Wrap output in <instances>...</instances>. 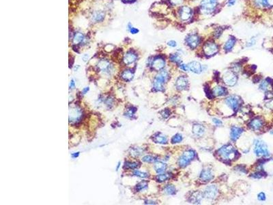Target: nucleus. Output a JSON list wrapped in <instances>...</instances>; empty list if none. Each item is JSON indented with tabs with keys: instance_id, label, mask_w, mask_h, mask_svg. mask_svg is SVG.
Listing matches in <instances>:
<instances>
[{
	"instance_id": "nucleus-1",
	"label": "nucleus",
	"mask_w": 273,
	"mask_h": 205,
	"mask_svg": "<svg viewBox=\"0 0 273 205\" xmlns=\"http://www.w3.org/2000/svg\"><path fill=\"white\" fill-rule=\"evenodd\" d=\"M217 154L221 159L227 161L233 160L237 157L238 153L234 148L230 144L223 146L218 150Z\"/></svg>"
},
{
	"instance_id": "nucleus-2",
	"label": "nucleus",
	"mask_w": 273,
	"mask_h": 205,
	"mask_svg": "<svg viewBox=\"0 0 273 205\" xmlns=\"http://www.w3.org/2000/svg\"><path fill=\"white\" fill-rule=\"evenodd\" d=\"M169 73L166 70H163L156 76L153 83V88L155 91H163L164 84L169 79Z\"/></svg>"
},
{
	"instance_id": "nucleus-3",
	"label": "nucleus",
	"mask_w": 273,
	"mask_h": 205,
	"mask_svg": "<svg viewBox=\"0 0 273 205\" xmlns=\"http://www.w3.org/2000/svg\"><path fill=\"white\" fill-rule=\"evenodd\" d=\"M255 148L254 153L257 157H269L270 153L268 150L267 146L264 141L260 140H256L254 142Z\"/></svg>"
},
{
	"instance_id": "nucleus-4",
	"label": "nucleus",
	"mask_w": 273,
	"mask_h": 205,
	"mask_svg": "<svg viewBox=\"0 0 273 205\" xmlns=\"http://www.w3.org/2000/svg\"><path fill=\"white\" fill-rule=\"evenodd\" d=\"M195 152L192 150H186L179 158L178 165L180 167L185 168L189 163L195 157Z\"/></svg>"
},
{
	"instance_id": "nucleus-5",
	"label": "nucleus",
	"mask_w": 273,
	"mask_h": 205,
	"mask_svg": "<svg viewBox=\"0 0 273 205\" xmlns=\"http://www.w3.org/2000/svg\"><path fill=\"white\" fill-rule=\"evenodd\" d=\"M217 0H202L201 3V10L204 14H210L214 10Z\"/></svg>"
},
{
	"instance_id": "nucleus-6",
	"label": "nucleus",
	"mask_w": 273,
	"mask_h": 205,
	"mask_svg": "<svg viewBox=\"0 0 273 205\" xmlns=\"http://www.w3.org/2000/svg\"><path fill=\"white\" fill-rule=\"evenodd\" d=\"M83 117V111L81 108L74 107L69 110V122L71 123H77L81 121Z\"/></svg>"
},
{
	"instance_id": "nucleus-7",
	"label": "nucleus",
	"mask_w": 273,
	"mask_h": 205,
	"mask_svg": "<svg viewBox=\"0 0 273 205\" xmlns=\"http://www.w3.org/2000/svg\"><path fill=\"white\" fill-rule=\"evenodd\" d=\"M225 103L233 111H237L241 105V99L236 95H232L225 99Z\"/></svg>"
},
{
	"instance_id": "nucleus-8",
	"label": "nucleus",
	"mask_w": 273,
	"mask_h": 205,
	"mask_svg": "<svg viewBox=\"0 0 273 205\" xmlns=\"http://www.w3.org/2000/svg\"><path fill=\"white\" fill-rule=\"evenodd\" d=\"M204 53L207 56H212L218 52L219 48L215 43L208 41L204 46Z\"/></svg>"
},
{
	"instance_id": "nucleus-9",
	"label": "nucleus",
	"mask_w": 273,
	"mask_h": 205,
	"mask_svg": "<svg viewBox=\"0 0 273 205\" xmlns=\"http://www.w3.org/2000/svg\"><path fill=\"white\" fill-rule=\"evenodd\" d=\"M223 81L226 85L229 86H233L236 84L237 82V76L235 74L234 71H226L223 75Z\"/></svg>"
},
{
	"instance_id": "nucleus-10",
	"label": "nucleus",
	"mask_w": 273,
	"mask_h": 205,
	"mask_svg": "<svg viewBox=\"0 0 273 205\" xmlns=\"http://www.w3.org/2000/svg\"><path fill=\"white\" fill-rule=\"evenodd\" d=\"M219 194V190L217 187L214 185H211L207 187L204 192V196L207 199L213 200L216 198Z\"/></svg>"
},
{
	"instance_id": "nucleus-11",
	"label": "nucleus",
	"mask_w": 273,
	"mask_h": 205,
	"mask_svg": "<svg viewBox=\"0 0 273 205\" xmlns=\"http://www.w3.org/2000/svg\"><path fill=\"white\" fill-rule=\"evenodd\" d=\"M187 45L191 49L196 48L200 43V38L196 34H191L187 36L186 39Z\"/></svg>"
},
{
	"instance_id": "nucleus-12",
	"label": "nucleus",
	"mask_w": 273,
	"mask_h": 205,
	"mask_svg": "<svg viewBox=\"0 0 273 205\" xmlns=\"http://www.w3.org/2000/svg\"><path fill=\"white\" fill-rule=\"evenodd\" d=\"M180 16L182 21H188L191 18L192 11L191 8L186 6H182L179 12Z\"/></svg>"
},
{
	"instance_id": "nucleus-13",
	"label": "nucleus",
	"mask_w": 273,
	"mask_h": 205,
	"mask_svg": "<svg viewBox=\"0 0 273 205\" xmlns=\"http://www.w3.org/2000/svg\"><path fill=\"white\" fill-rule=\"evenodd\" d=\"M97 68L100 72L103 73H109L112 70V67L107 60H101L98 63Z\"/></svg>"
},
{
	"instance_id": "nucleus-14",
	"label": "nucleus",
	"mask_w": 273,
	"mask_h": 205,
	"mask_svg": "<svg viewBox=\"0 0 273 205\" xmlns=\"http://www.w3.org/2000/svg\"><path fill=\"white\" fill-rule=\"evenodd\" d=\"M165 60L161 57H157L154 59L152 62V67L154 70L159 71L161 70L165 66Z\"/></svg>"
},
{
	"instance_id": "nucleus-15",
	"label": "nucleus",
	"mask_w": 273,
	"mask_h": 205,
	"mask_svg": "<svg viewBox=\"0 0 273 205\" xmlns=\"http://www.w3.org/2000/svg\"><path fill=\"white\" fill-rule=\"evenodd\" d=\"M248 126L252 130L258 131H260L264 126V122L260 118H255L250 122Z\"/></svg>"
},
{
	"instance_id": "nucleus-16",
	"label": "nucleus",
	"mask_w": 273,
	"mask_h": 205,
	"mask_svg": "<svg viewBox=\"0 0 273 205\" xmlns=\"http://www.w3.org/2000/svg\"><path fill=\"white\" fill-rule=\"evenodd\" d=\"M214 175L213 174L211 170H210L209 168H206L201 171L200 174V179L201 181L204 182H208L210 180H211L213 179Z\"/></svg>"
},
{
	"instance_id": "nucleus-17",
	"label": "nucleus",
	"mask_w": 273,
	"mask_h": 205,
	"mask_svg": "<svg viewBox=\"0 0 273 205\" xmlns=\"http://www.w3.org/2000/svg\"><path fill=\"white\" fill-rule=\"evenodd\" d=\"M137 59V55H136L133 51H128V53H126V55H124L123 61L125 64H131L135 62Z\"/></svg>"
},
{
	"instance_id": "nucleus-18",
	"label": "nucleus",
	"mask_w": 273,
	"mask_h": 205,
	"mask_svg": "<svg viewBox=\"0 0 273 205\" xmlns=\"http://www.w3.org/2000/svg\"><path fill=\"white\" fill-rule=\"evenodd\" d=\"M188 68L189 70L191 72L196 73V74H199L202 71V67L200 63L197 62V61H192L188 64Z\"/></svg>"
},
{
	"instance_id": "nucleus-19",
	"label": "nucleus",
	"mask_w": 273,
	"mask_h": 205,
	"mask_svg": "<svg viewBox=\"0 0 273 205\" xmlns=\"http://www.w3.org/2000/svg\"><path fill=\"white\" fill-rule=\"evenodd\" d=\"M188 85V80L185 77L181 76L178 78L175 82V87L179 90H183L186 89Z\"/></svg>"
},
{
	"instance_id": "nucleus-20",
	"label": "nucleus",
	"mask_w": 273,
	"mask_h": 205,
	"mask_svg": "<svg viewBox=\"0 0 273 205\" xmlns=\"http://www.w3.org/2000/svg\"><path fill=\"white\" fill-rule=\"evenodd\" d=\"M243 133V129L238 126H233L231 129L230 137L233 141H236Z\"/></svg>"
},
{
	"instance_id": "nucleus-21",
	"label": "nucleus",
	"mask_w": 273,
	"mask_h": 205,
	"mask_svg": "<svg viewBox=\"0 0 273 205\" xmlns=\"http://www.w3.org/2000/svg\"><path fill=\"white\" fill-rule=\"evenodd\" d=\"M212 92H213L214 97H223L228 94V90L225 88L220 86V85L214 87Z\"/></svg>"
},
{
	"instance_id": "nucleus-22",
	"label": "nucleus",
	"mask_w": 273,
	"mask_h": 205,
	"mask_svg": "<svg viewBox=\"0 0 273 205\" xmlns=\"http://www.w3.org/2000/svg\"><path fill=\"white\" fill-rule=\"evenodd\" d=\"M192 131L195 135H196L197 137H201L205 133V128L203 125H201V124H195L192 126Z\"/></svg>"
},
{
	"instance_id": "nucleus-23",
	"label": "nucleus",
	"mask_w": 273,
	"mask_h": 205,
	"mask_svg": "<svg viewBox=\"0 0 273 205\" xmlns=\"http://www.w3.org/2000/svg\"><path fill=\"white\" fill-rule=\"evenodd\" d=\"M272 87H273V82L270 78H267L265 81L262 82L260 85V88L264 91H269L271 90Z\"/></svg>"
},
{
	"instance_id": "nucleus-24",
	"label": "nucleus",
	"mask_w": 273,
	"mask_h": 205,
	"mask_svg": "<svg viewBox=\"0 0 273 205\" xmlns=\"http://www.w3.org/2000/svg\"><path fill=\"white\" fill-rule=\"evenodd\" d=\"M203 196H204V195L202 194L201 193L199 192H195L192 193L191 196L190 197L189 201L191 202V203H194V204L199 203V202H201Z\"/></svg>"
},
{
	"instance_id": "nucleus-25",
	"label": "nucleus",
	"mask_w": 273,
	"mask_h": 205,
	"mask_svg": "<svg viewBox=\"0 0 273 205\" xmlns=\"http://www.w3.org/2000/svg\"><path fill=\"white\" fill-rule=\"evenodd\" d=\"M153 140L156 143L160 144H165L167 142V138L161 133H157L154 136Z\"/></svg>"
},
{
	"instance_id": "nucleus-26",
	"label": "nucleus",
	"mask_w": 273,
	"mask_h": 205,
	"mask_svg": "<svg viewBox=\"0 0 273 205\" xmlns=\"http://www.w3.org/2000/svg\"><path fill=\"white\" fill-rule=\"evenodd\" d=\"M154 170H155L156 172H157V173H159V174H160V173H163L165 170H166L167 164H166V163H163V162H158V161H157V162H155L154 167Z\"/></svg>"
},
{
	"instance_id": "nucleus-27",
	"label": "nucleus",
	"mask_w": 273,
	"mask_h": 205,
	"mask_svg": "<svg viewBox=\"0 0 273 205\" xmlns=\"http://www.w3.org/2000/svg\"><path fill=\"white\" fill-rule=\"evenodd\" d=\"M121 77L125 81L130 82L133 79L134 73L131 70H126L122 73Z\"/></svg>"
},
{
	"instance_id": "nucleus-28",
	"label": "nucleus",
	"mask_w": 273,
	"mask_h": 205,
	"mask_svg": "<svg viewBox=\"0 0 273 205\" xmlns=\"http://www.w3.org/2000/svg\"><path fill=\"white\" fill-rule=\"evenodd\" d=\"M236 43V39L234 38H229V40L227 41L224 46V49L225 51H228L231 50V49L233 47V46L235 45Z\"/></svg>"
},
{
	"instance_id": "nucleus-29",
	"label": "nucleus",
	"mask_w": 273,
	"mask_h": 205,
	"mask_svg": "<svg viewBox=\"0 0 273 205\" xmlns=\"http://www.w3.org/2000/svg\"><path fill=\"white\" fill-rule=\"evenodd\" d=\"M104 14L101 11H96L92 15V20L95 22H100L103 20Z\"/></svg>"
},
{
	"instance_id": "nucleus-30",
	"label": "nucleus",
	"mask_w": 273,
	"mask_h": 205,
	"mask_svg": "<svg viewBox=\"0 0 273 205\" xmlns=\"http://www.w3.org/2000/svg\"><path fill=\"white\" fill-rule=\"evenodd\" d=\"M85 40V36L83 34L80 32H77L75 34V35L73 38V42L75 44H79L84 42Z\"/></svg>"
},
{
	"instance_id": "nucleus-31",
	"label": "nucleus",
	"mask_w": 273,
	"mask_h": 205,
	"mask_svg": "<svg viewBox=\"0 0 273 205\" xmlns=\"http://www.w3.org/2000/svg\"><path fill=\"white\" fill-rule=\"evenodd\" d=\"M170 177H171L170 174H168V173H166V174H161V173H160V174L157 176L156 179H157L158 182L163 183V182L166 181V180H169L170 179Z\"/></svg>"
},
{
	"instance_id": "nucleus-32",
	"label": "nucleus",
	"mask_w": 273,
	"mask_h": 205,
	"mask_svg": "<svg viewBox=\"0 0 273 205\" xmlns=\"http://www.w3.org/2000/svg\"><path fill=\"white\" fill-rule=\"evenodd\" d=\"M163 191H164L165 194L167 195H173L176 192V189H175V187L173 185H168L164 187Z\"/></svg>"
},
{
	"instance_id": "nucleus-33",
	"label": "nucleus",
	"mask_w": 273,
	"mask_h": 205,
	"mask_svg": "<svg viewBox=\"0 0 273 205\" xmlns=\"http://www.w3.org/2000/svg\"><path fill=\"white\" fill-rule=\"evenodd\" d=\"M139 166V163L136 162H126L124 163V168L126 169H131L135 170L136 168Z\"/></svg>"
},
{
	"instance_id": "nucleus-34",
	"label": "nucleus",
	"mask_w": 273,
	"mask_h": 205,
	"mask_svg": "<svg viewBox=\"0 0 273 205\" xmlns=\"http://www.w3.org/2000/svg\"><path fill=\"white\" fill-rule=\"evenodd\" d=\"M142 161L145 163H155L158 161V159L152 155H146L142 158Z\"/></svg>"
},
{
	"instance_id": "nucleus-35",
	"label": "nucleus",
	"mask_w": 273,
	"mask_h": 205,
	"mask_svg": "<svg viewBox=\"0 0 273 205\" xmlns=\"http://www.w3.org/2000/svg\"><path fill=\"white\" fill-rule=\"evenodd\" d=\"M148 187V183L146 181H141L136 185L135 189L137 192H141L143 189H145Z\"/></svg>"
},
{
	"instance_id": "nucleus-36",
	"label": "nucleus",
	"mask_w": 273,
	"mask_h": 205,
	"mask_svg": "<svg viewBox=\"0 0 273 205\" xmlns=\"http://www.w3.org/2000/svg\"><path fill=\"white\" fill-rule=\"evenodd\" d=\"M183 140V138H182V135L180 133H177L172 138V144H178V143H180L181 141Z\"/></svg>"
},
{
	"instance_id": "nucleus-37",
	"label": "nucleus",
	"mask_w": 273,
	"mask_h": 205,
	"mask_svg": "<svg viewBox=\"0 0 273 205\" xmlns=\"http://www.w3.org/2000/svg\"><path fill=\"white\" fill-rule=\"evenodd\" d=\"M133 174L136 176V177L143 178V179H145V178H148V177H149V174H148L147 172H141V171L137 170H135V171H134Z\"/></svg>"
},
{
	"instance_id": "nucleus-38",
	"label": "nucleus",
	"mask_w": 273,
	"mask_h": 205,
	"mask_svg": "<svg viewBox=\"0 0 273 205\" xmlns=\"http://www.w3.org/2000/svg\"><path fill=\"white\" fill-rule=\"evenodd\" d=\"M170 60L172 62L176 63V64H179V63L181 62V58H180V56L178 54H172L170 55Z\"/></svg>"
},
{
	"instance_id": "nucleus-39",
	"label": "nucleus",
	"mask_w": 273,
	"mask_h": 205,
	"mask_svg": "<svg viewBox=\"0 0 273 205\" xmlns=\"http://www.w3.org/2000/svg\"><path fill=\"white\" fill-rule=\"evenodd\" d=\"M143 152V150L140 149L139 148H133L132 150L131 151V154L133 156H135V157H136V156L140 155L141 153Z\"/></svg>"
},
{
	"instance_id": "nucleus-40",
	"label": "nucleus",
	"mask_w": 273,
	"mask_h": 205,
	"mask_svg": "<svg viewBox=\"0 0 273 205\" xmlns=\"http://www.w3.org/2000/svg\"><path fill=\"white\" fill-rule=\"evenodd\" d=\"M136 111V108H135V107H131V108L128 109L127 111H126V116L128 117L133 116L134 114H135Z\"/></svg>"
},
{
	"instance_id": "nucleus-41",
	"label": "nucleus",
	"mask_w": 273,
	"mask_h": 205,
	"mask_svg": "<svg viewBox=\"0 0 273 205\" xmlns=\"http://www.w3.org/2000/svg\"><path fill=\"white\" fill-rule=\"evenodd\" d=\"M128 30L130 31V32L131 34H136V33L139 32L138 29L133 28V27L132 26V25H131V23H129L128 25Z\"/></svg>"
},
{
	"instance_id": "nucleus-42",
	"label": "nucleus",
	"mask_w": 273,
	"mask_h": 205,
	"mask_svg": "<svg viewBox=\"0 0 273 205\" xmlns=\"http://www.w3.org/2000/svg\"><path fill=\"white\" fill-rule=\"evenodd\" d=\"M264 176V173L262 172H255L254 174H253L251 177L254 179H261Z\"/></svg>"
},
{
	"instance_id": "nucleus-43",
	"label": "nucleus",
	"mask_w": 273,
	"mask_h": 205,
	"mask_svg": "<svg viewBox=\"0 0 273 205\" xmlns=\"http://www.w3.org/2000/svg\"><path fill=\"white\" fill-rule=\"evenodd\" d=\"M169 1L173 6H180L183 3L184 0H169Z\"/></svg>"
},
{
	"instance_id": "nucleus-44",
	"label": "nucleus",
	"mask_w": 273,
	"mask_h": 205,
	"mask_svg": "<svg viewBox=\"0 0 273 205\" xmlns=\"http://www.w3.org/2000/svg\"><path fill=\"white\" fill-rule=\"evenodd\" d=\"M161 115L164 118H167L170 116V111L168 109H165L161 111Z\"/></svg>"
},
{
	"instance_id": "nucleus-45",
	"label": "nucleus",
	"mask_w": 273,
	"mask_h": 205,
	"mask_svg": "<svg viewBox=\"0 0 273 205\" xmlns=\"http://www.w3.org/2000/svg\"><path fill=\"white\" fill-rule=\"evenodd\" d=\"M264 6L273 7V0H264Z\"/></svg>"
},
{
	"instance_id": "nucleus-46",
	"label": "nucleus",
	"mask_w": 273,
	"mask_h": 205,
	"mask_svg": "<svg viewBox=\"0 0 273 205\" xmlns=\"http://www.w3.org/2000/svg\"><path fill=\"white\" fill-rule=\"evenodd\" d=\"M257 199L260 201H264L266 200V195L264 193V192L260 193L257 196Z\"/></svg>"
},
{
	"instance_id": "nucleus-47",
	"label": "nucleus",
	"mask_w": 273,
	"mask_h": 205,
	"mask_svg": "<svg viewBox=\"0 0 273 205\" xmlns=\"http://www.w3.org/2000/svg\"><path fill=\"white\" fill-rule=\"evenodd\" d=\"M255 44V38H252L251 39V40L248 41V42L247 43V47H251V46L253 45H254Z\"/></svg>"
},
{
	"instance_id": "nucleus-48",
	"label": "nucleus",
	"mask_w": 273,
	"mask_h": 205,
	"mask_svg": "<svg viewBox=\"0 0 273 205\" xmlns=\"http://www.w3.org/2000/svg\"><path fill=\"white\" fill-rule=\"evenodd\" d=\"M167 45L171 47H175L177 46V43L175 40H169L167 43Z\"/></svg>"
},
{
	"instance_id": "nucleus-49",
	"label": "nucleus",
	"mask_w": 273,
	"mask_h": 205,
	"mask_svg": "<svg viewBox=\"0 0 273 205\" xmlns=\"http://www.w3.org/2000/svg\"><path fill=\"white\" fill-rule=\"evenodd\" d=\"M213 123L216 124V126H221L222 124V122L217 118H213Z\"/></svg>"
},
{
	"instance_id": "nucleus-50",
	"label": "nucleus",
	"mask_w": 273,
	"mask_h": 205,
	"mask_svg": "<svg viewBox=\"0 0 273 205\" xmlns=\"http://www.w3.org/2000/svg\"><path fill=\"white\" fill-rule=\"evenodd\" d=\"M180 69H182V70H184V71H187V70H189L188 65H186V64H180Z\"/></svg>"
},
{
	"instance_id": "nucleus-51",
	"label": "nucleus",
	"mask_w": 273,
	"mask_h": 205,
	"mask_svg": "<svg viewBox=\"0 0 273 205\" xmlns=\"http://www.w3.org/2000/svg\"><path fill=\"white\" fill-rule=\"evenodd\" d=\"M266 105L268 108L273 109V100H271V101H269V103H267Z\"/></svg>"
},
{
	"instance_id": "nucleus-52",
	"label": "nucleus",
	"mask_w": 273,
	"mask_h": 205,
	"mask_svg": "<svg viewBox=\"0 0 273 205\" xmlns=\"http://www.w3.org/2000/svg\"><path fill=\"white\" fill-rule=\"evenodd\" d=\"M69 88H70V89H74L75 88V82L74 79H72L71 81H70V84H69Z\"/></svg>"
},
{
	"instance_id": "nucleus-53",
	"label": "nucleus",
	"mask_w": 273,
	"mask_h": 205,
	"mask_svg": "<svg viewBox=\"0 0 273 205\" xmlns=\"http://www.w3.org/2000/svg\"><path fill=\"white\" fill-rule=\"evenodd\" d=\"M236 1V0H229V1H228V5H229V6H233V5L235 4Z\"/></svg>"
},
{
	"instance_id": "nucleus-54",
	"label": "nucleus",
	"mask_w": 273,
	"mask_h": 205,
	"mask_svg": "<svg viewBox=\"0 0 273 205\" xmlns=\"http://www.w3.org/2000/svg\"><path fill=\"white\" fill-rule=\"evenodd\" d=\"M79 155V152H77V153H72L71 156H72V158H77Z\"/></svg>"
},
{
	"instance_id": "nucleus-55",
	"label": "nucleus",
	"mask_w": 273,
	"mask_h": 205,
	"mask_svg": "<svg viewBox=\"0 0 273 205\" xmlns=\"http://www.w3.org/2000/svg\"><path fill=\"white\" fill-rule=\"evenodd\" d=\"M88 90H89V87H85L84 88V89H83V93L84 94H85V93H87V92H88Z\"/></svg>"
},
{
	"instance_id": "nucleus-56",
	"label": "nucleus",
	"mask_w": 273,
	"mask_h": 205,
	"mask_svg": "<svg viewBox=\"0 0 273 205\" xmlns=\"http://www.w3.org/2000/svg\"><path fill=\"white\" fill-rule=\"evenodd\" d=\"M120 164H121V163H120V162H119V163H118V165H117V167H116V170H117V171H118V170H119V167H120Z\"/></svg>"
},
{
	"instance_id": "nucleus-57",
	"label": "nucleus",
	"mask_w": 273,
	"mask_h": 205,
	"mask_svg": "<svg viewBox=\"0 0 273 205\" xmlns=\"http://www.w3.org/2000/svg\"><path fill=\"white\" fill-rule=\"evenodd\" d=\"M124 1H127V2H128V1H133V0H124Z\"/></svg>"
},
{
	"instance_id": "nucleus-58",
	"label": "nucleus",
	"mask_w": 273,
	"mask_h": 205,
	"mask_svg": "<svg viewBox=\"0 0 273 205\" xmlns=\"http://www.w3.org/2000/svg\"><path fill=\"white\" fill-rule=\"evenodd\" d=\"M272 133H273V132H272Z\"/></svg>"
}]
</instances>
